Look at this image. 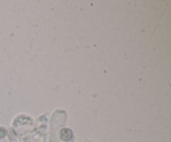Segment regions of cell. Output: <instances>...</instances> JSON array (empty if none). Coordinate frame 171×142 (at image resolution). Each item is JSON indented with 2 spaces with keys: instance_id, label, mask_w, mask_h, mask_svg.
<instances>
[{
  "instance_id": "1",
  "label": "cell",
  "mask_w": 171,
  "mask_h": 142,
  "mask_svg": "<svg viewBox=\"0 0 171 142\" xmlns=\"http://www.w3.org/2000/svg\"><path fill=\"white\" fill-rule=\"evenodd\" d=\"M60 137H61L62 140L69 141L72 138V131L70 129H62L61 133H60Z\"/></svg>"
},
{
  "instance_id": "2",
  "label": "cell",
  "mask_w": 171,
  "mask_h": 142,
  "mask_svg": "<svg viewBox=\"0 0 171 142\" xmlns=\"http://www.w3.org/2000/svg\"><path fill=\"white\" fill-rule=\"evenodd\" d=\"M4 135H6V131H4L3 128H0V137H4Z\"/></svg>"
}]
</instances>
